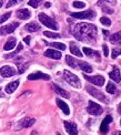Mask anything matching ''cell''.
Segmentation results:
<instances>
[{"instance_id":"cell-1","label":"cell","mask_w":121,"mask_h":135,"mask_svg":"<svg viewBox=\"0 0 121 135\" xmlns=\"http://www.w3.org/2000/svg\"><path fill=\"white\" fill-rule=\"evenodd\" d=\"M73 36L82 42H96L98 38V29L95 25L90 23H77L73 28Z\"/></svg>"},{"instance_id":"cell-2","label":"cell","mask_w":121,"mask_h":135,"mask_svg":"<svg viewBox=\"0 0 121 135\" xmlns=\"http://www.w3.org/2000/svg\"><path fill=\"white\" fill-rule=\"evenodd\" d=\"M63 79H65L66 82L70 84L71 86L76 88V89H80V88H81V82H80L79 78L76 74L71 73L70 71L63 70Z\"/></svg>"},{"instance_id":"cell-3","label":"cell","mask_w":121,"mask_h":135,"mask_svg":"<svg viewBox=\"0 0 121 135\" xmlns=\"http://www.w3.org/2000/svg\"><path fill=\"white\" fill-rule=\"evenodd\" d=\"M38 18H39L40 22H41L42 25H44L46 27H48L49 29H52V30H58L59 29V26H58V23H57V21L52 18H50V17L47 16L46 13H43V12L39 13Z\"/></svg>"},{"instance_id":"cell-4","label":"cell","mask_w":121,"mask_h":135,"mask_svg":"<svg viewBox=\"0 0 121 135\" xmlns=\"http://www.w3.org/2000/svg\"><path fill=\"white\" fill-rule=\"evenodd\" d=\"M86 90H87V92L89 94H91L93 98L98 99V100L101 101V102H103V103H108L107 97L102 92H100L98 89H95L93 86H91V85H87V86H86Z\"/></svg>"},{"instance_id":"cell-5","label":"cell","mask_w":121,"mask_h":135,"mask_svg":"<svg viewBox=\"0 0 121 135\" xmlns=\"http://www.w3.org/2000/svg\"><path fill=\"white\" fill-rule=\"evenodd\" d=\"M87 111H88V113H89V114L95 115V116H98V115H100V114L102 113L103 109H102V106H100L98 103L93 102V101H89Z\"/></svg>"},{"instance_id":"cell-6","label":"cell","mask_w":121,"mask_h":135,"mask_svg":"<svg viewBox=\"0 0 121 135\" xmlns=\"http://www.w3.org/2000/svg\"><path fill=\"white\" fill-rule=\"evenodd\" d=\"M71 17L76 19H93L96 17V12L93 10L81 11V12H72Z\"/></svg>"},{"instance_id":"cell-7","label":"cell","mask_w":121,"mask_h":135,"mask_svg":"<svg viewBox=\"0 0 121 135\" xmlns=\"http://www.w3.org/2000/svg\"><path fill=\"white\" fill-rule=\"evenodd\" d=\"M84 79L87 81H89L90 83H92L93 85L97 86H102L105 84V78L101 76V75H95V76H88L87 74H83Z\"/></svg>"},{"instance_id":"cell-8","label":"cell","mask_w":121,"mask_h":135,"mask_svg":"<svg viewBox=\"0 0 121 135\" xmlns=\"http://www.w3.org/2000/svg\"><path fill=\"white\" fill-rule=\"evenodd\" d=\"M16 70L14 69L12 66L10 65H3L0 68V75L3 76V78H10V76H14L16 74Z\"/></svg>"},{"instance_id":"cell-9","label":"cell","mask_w":121,"mask_h":135,"mask_svg":"<svg viewBox=\"0 0 121 135\" xmlns=\"http://www.w3.org/2000/svg\"><path fill=\"white\" fill-rule=\"evenodd\" d=\"M28 80L30 81H33V80H50V75L46 74L43 72H40V71H37V72H33L31 74L28 75Z\"/></svg>"},{"instance_id":"cell-10","label":"cell","mask_w":121,"mask_h":135,"mask_svg":"<svg viewBox=\"0 0 121 135\" xmlns=\"http://www.w3.org/2000/svg\"><path fill=\"white\" fill-rule=\"evenodd\" d=\"M112 122V116L111 115H107L105 117V120L102 121L101 125H100V133L102 135H106L109 131V124Z\"/></svg>"},{"instance_id":"cell-11","label":"cell","mask_w":121,"mask_h":135,"mask_svg":"<svg viewBox=\"0 0 121 135\" xmlns=\"http://www.w3.org/2000/svg\"><path fill=\"white\" fill-rule=\"evenodd\" d=\"M19 26L18 22H12V23H10V25H7V26H5V27H1V29H0V33H1L2 36L5 35H10V33H12L16 29H17V27Z\"/></svg>"},{"instance_id":"cell-12","label":"cell","mask_w":121,"mask_h":135,"mask_svg":"<svg viewBox=\"0 0 121 135\" xmlns=\"http://www.w3.org/2000/svg\"><path fill=\"white\" fill-rule=\"evenodd\" d=\"M65 128L69 135H78V130H77V125L72 122H63Z\"/></svg>"},{"instance_id":"cell-13","label":"cell","mask_w":121,"mask_h":135,"mask_svg":"<svg viewBox=\"0 0 121 135\" xmlns=\"http://www.w3.org/2000/svg\"><path fill=\"white\" fill-rule=\"evenodd\" d=\"M44 57L51 58V59H56V60H59V59H61L62 54L58 51V50L48 49V50H46V52H44Z\"/></svg>"},{"instance_id":"cell-14","label":"cell","mask_w":121,"mask_h":135,"mask_svg":"<svg viewBox=\"0 0 121 135\" xmlns=\"http://www.w3.org/2000/svg\"><path fill=\"white\" fill-rule=\"evenodd\" d=\"M34 122H36V120H34V119H31V117H25V119H22L21 121H19L18 127H19V128L30 127L31 125L34 124Z\"/></svg>"},{"instance_id":"cell-15","label":"cell","mask_w":121,"mask_h":135,"mask_svg":"<svg viewBox=\"0 0 121 135\" xmlns=\"http://www.w3.org/2000/svg\"><path fill=\"white\" fill-rule=\"evenodd\" d=\"M16 15H17V18H19L21 20H27V19H29L31 17L30 11L28 9H19L16 12Z\"/></svg>"},{"instance_id":"cell-16","label":"cell","mask_w":121,"mask_h":135,"mask_svg":"<svg viewBox=\"0 0 121 135\" xmlns=\"http://www.w3.org/2000/svg\"><path fill=\"white\" fill-rule=\"evenodd\" d=\"M109 76L111 78V80H113L114 82H120L121 81V74H120V70L118 69L117 66H113L112 71L109 73Z\"/></svg>"},{"instance_id":"cell-17","label":"cell","mask_w":121,"mask_h":135,"mask_svg":"<svg viewBox=\"0 0 121 135\" xmlns=\"http://www.w3.org/2000/svg\"><path fill=\"white\" fill-rule=\"evenodd\" d=\"M18 86H19V81H18V80L14 81V82H10L9 84H7V85H6L5 91H6V93L11 94V93H14V92L16 91Z\"/></svg>"},{"instance_id":"cell-18","label":"cell","mask_w":121,"mask_h":135,"mask_svg":"<svg viewBox=\"0 0 121 135\" xmlns=\"http://www.w3.org/2000/svg\"><path fill=\"white\" fill-rule=\"evenodd\" d=\"M56 102H57V104H58V106L60 108V110H61L66 115H69V114H70V110H69V106L67 105L66 102H63V101L60 100V99H57Z\"/></svg>"},{"instance_id":"cell-19","label":"cell","mask_w":121,"mask_h":135,"mask_svg":"<svg viewBox=\"0 0 121 135\" xmlns=\"http://www.w3.org/2000/svg\"><path fill=\"white\" fill-rule=\"evenodd\" d=\"M52 88H53V90H55V92H57L59 95H61L62 98H67V99H69L70 98V94H69L66 90H63V89H61L60 86H58L57 84H52Z\"/></svg>"},{"instance_id":"cell-20","label":"cell","mask_w":121,"mask_h":135,"mask_svg":"<svg viewBox=\"0 0 121 135\" xmlns=\"http://www.w3.org/2000/svg\"><path fill=\"white\" fill-rule=\"evenodd\" d=\"M110 41L113 44H117V46H121V30L113 33V35L110 37Z\"/></svg>"},{"instance_id":"cell-21","label":"cell","mask_w":121,"mask_h":135,"mask_svg":"<svg viewBox=\"0 0 121 135\" xmlns=\"http://www.w3.org/2000/svg\"><path fill=\"white\" fill-rule=\"evenodd\" d=\"M25 29L29 32H36V31L40 30V26L37 23V22H30V23L25 26Z\"/></svg>"},{"instance_id":"cell-22","label":"cell","mask_w":121,"mask_h":135,"mask_svg":"<svg viewBox=\"0 0 121 135\" xmlns=\"http://www.w3.org/2000/svg\"><path fill=\"white\" fill-rule=\"evenodd\" d=\"M83 53L87 55V57H90V58H93V57H97L98 59L100 58V54L98 51L96 50H92V49H89V48H83Z\"/></svg>"},{"instance_id":"cell-23","label":"cell","mask_w":121,"mask_h":135,"mask_svg":"<svg viewBox=\"0 0 121 135\" xmlns=\"http://www.w3.org/2000/svg\"><path fill=\"white\" fill-rule=\"evenodd\" d=\"M78 66H79L82 71H84L86 73H91V72H92L91 65L88 64L87 62H83V61H78Z\"/></svg>"},{"instance_id":"cell-24","label":"cell","mask_w":121,"mask_h":135,"mask_svg":"<svg viewBox=\"0 0 121 135\" xmlns=\"http://www.w3.org/2000/svg\"><path fill=\"white\" fill-rule=\"evenodd\" d=\"M16 44H17V40H16V39L15 38H10L9 40L6 42L3 49L6 50V51H9V50H12L16 47Z\"/></svg>"},{"instance_id":"cell-25","label":"cell","mask_w":121,"mask_h":135,"mask_svg":"<svg viewBox=\"0 0 121 135\" xmlns=\"http://www.w3.org/2000/svg\"><path fill=\"white\" fill-rule=\"evenodd\" d=\"M70 51H71L72 54L77 55V57H79V58L82 57L81 51H80V49L78 48V46H77V44L74 43V42H70Z\"/></svg>"},{"instance_id":"cell-26","label":"cell","mask_w":121,"mask_h":135,"mask_svg":"<svg viewBox=\"0 0 121 135\" xmlns=\"http://www.w3.org/2000/svg\"><path fill=\"white\" fill-rule=\"evenodd\" d=\"M66 62L69 66L73 68V69L78 68V61L76 59H73L72 57H70V55H66Z\"/></svg>"},{"instance_id":"cell-27","label":"cell","mask_w":121,"mask_h":135,"mask_svg":"<svg viewBox=\"0 0 121 135\" xmlns=\"http://www.w3.org/2000/svg\"><path fill=\"white\" fill-rule=\"evenodd\" d=\"M107 92L110 94H116V93H118V89L112 82H109L107 84Z\"/></svg>"},{"instance_id":"cell-28","label":"cell","mask_w":121,"mask_h":135,"mask_svg":"<svg viewBox=\"0 0 121 135\" xmlns=\"http://www.w3.org/2000/svg\"><path fill=\"white\" fill-rule=\"evenodd\" d=\"M43 35L47 38H51V39H59L61 36L59 33H55V32H50V31H44Z\"/></svg>"},{"instance_id":"cell-29","label":"cell","mask_w":121,"mask_h":135,"mask_svg":"<svg viewBox=\"0 0 121 135\" xmlns=\"http://www.w3.org/2000/svg\"><path fill=\"white\" fill-rule=\"evenodd\" d=\"M48 46L52 47V48H56V49H59V50H65L66 49V44L60 43V42H52V43H49Z\"/></svg>"},{"instance_id":"cell-30","label":"cell","mask_w":121,"mask_h":135,"mask_svg":"<svg viewBox=\"0 0 121 135\" xmlns=\"http://www.w3.org/2000/svg\"><path fill=\"white\" fill-rule=\"evenodd\" d=\"M40 2H41V0H29V1H28V4L31 6L32 8H37L40 4Z\"/></svg>"},{"instance_id":"cell-31","label":"cell","mask_w":121,"mask_h":135,"mask_svg":"<svg viewBox=\"0 0 121 135\" xmlns=\"http://www.w3.org/2000/svg\"><path fill=\"white\" fill-rule=\"evenodd\" d=\"M121 54V48H114L113 50H112V54H111V57L113 58V59H116L118 55H120Z\"/></svg>"},{"instance_id":"cell-32","label":"cell","mask_w":121,"mask_h":135,"mask_svg":"<svg viewBox=\"0 0 121 135\" xmlns=\"http://www.w3.org/2000/svg\"><path fill=\"white\" fill-rule=\"evenodd\" d=\"M20 2H22V0H9V2L7 3V6H6V7H7V8L14 7V6L18 4V3H20Z\"/></svg>"},{"instance_id":"cell-33","label":"cell","mask_w":121,"mask_h":135,"mask_svg":"<svg viewBox=\"0 0 121 135\" xmlns=\"http://www.w3.org/2000/svg\"><path fill=\"white\" fill-rule=\"evenodd\" d=\"M10 16H11V12H7V13L2 15L1 17H0V23H3L5 21H7L10 18Z\"/></svg>"},{"instance_id":"cell-34","label":"cell","mask_w":121,"mask_h":135,"mask_svg":"<svg viewBox=\"0 0 121 135\" xmlns=\"http://www.w3.org/2000/svg\"><path fill=\"white\" fill-rule=\"evenodd\" d=\"M105 3L116 4V0H99V1H98V4H99V6H103Z\"/></svg>"},{"instance_id":"cell-35","label":"cell","mask_w":121,"mask_h":135,"mask_svg":"<svg viewBox=\"0 0 121 135\" xmlns=\"http://www.w3.org/2000/svg\"><path fill=\"white\" fill-rule=\"evenodd\" d=\"M100 22L105 26H110L111 25V20L109 18H107V17H102V18L100 19Z\"/></svg>"},{"instance_id":"cell-36","label":"cell","mask_w":121,"mask_h":135,"mask_svg":"<svg viewBox=\"0 0 121 135\" xmlns=\"http://www.w3.org/2000/svg\"><path fill=\"white\" fill-rule=\"evenodd\" d=\"M72 6H73L74 8H78V9H81V8H84L86 7L84 2H81V1H74L72 3Z\"/></svg>"},{"instance_id":"cell-37","label":"cell","mask_w":121,"mask_h":135,"mask_svg":"<svg viewBox=\"0 0 121 135\" xmlns=\"http://www.w3.org/2000/svg\"><path fill=\"white\" fill-rule=\"evenodd\" d=\"M21 49H22V44H21V43H19V46H18V48H17V50H16V51H15L14 53H11V54H8V55H6V58H11V57H14V55H16L17 53H18V52L20 51Z\"/></svg>"},{"instance_id":"cell-38","label":"cell","mask_w":121,"mask_h":135,"mask_svg":"<svg viewBox=\"0 0 121 135\" xmlns=\"http://www.w3.org/2000/svg\"><path fill=\"white\" fill-rule=\"evenodd\" d=\"M102 10L105 11L106 13H113V10L110 9L109 7H107V6H102Z\"/></svg>"},{"instance_id":"cell-39","label":"cell","mask_w":121,"mask_h":135,"mask_svg":"<svg viewBox=\"0 0 121 135\" xmlns=\"http://www.w3.org/2000/svg\"><path fill=\"white\" fill-rule=\"evenodd\" d=\"M102 48H103V55H105V57H108V55H109L108 46H107V44H102Z\"/></svg>"},{"instance_id":"cell-40","label":"cell","mask_w":121,"mask_h":135,"mask_svg":"<svg viewBox=\"0 0 121 135\" xmlns=\"http://www.w3.org/2000/svg\"><path fill=\"white\" fill-rule=\"evenodd\" d=\"M28 65H29V63H26L24 66L20 65V66H19V71H18V72H19V73H24V72H25V70L28 68Z\"/></svg>"},{"instance_id":"cell-41","label":"cell","mask_w":121,"mask_h":135,"mask_svg":"<svg viewBox=\"0 0 121 135\" xmlns=\"http://www.w3.org/2000/svg\"><path fill=\"white\" fill-rule=\"evenodd\" d=\"M24 41H25L26 43L29 44V43H30V37H27V38H25V39H24Z\"/></svg>"},{"instance_id":"cell-42","label":"cell","mask_w":121,"mask_h":135,"mask_svg":"<svg viewBox=\"0 0 121 135\" xmlns=\"http://www.w3.org/2000/svg\"><path fill=\"white\" fill-rule=\"evenodd\" d=\"M102 32H103V35H106V36H105V37H106V38H107V37H108V35H109V32H108V31H107V30H103V31H102Z\"/></svg>"},{"instance_id":"cell-43","label":"cell","mask_w":121,"mask_h":135,"mask_svg":"<svg viewBox=\"0 0 121 135\" xmlns=\"http://www.w3.org/2000/svg\"><path fill=\"white\" fill-rule=\"evenodd\" d=\"M118 112H119V114L121 115V103L119 104V108H118Z\"/></svg>"},{"instance_id":"cell-44","label":"cell","mask_w":121,"mask_h":135,"mask_svg":"<svg viewBox=\"0 0 121 135\" xmlns=\"http://www.w3.org/2000/svg\"><path fill=\"white\" fill-rule=\"evenodd\" d=\"M3 6V0H0V8Z\"/></svg>"},{"instance_id":"cell-45","label":"cell","mask_w":121,"mask_h":135,"mask_svg":"<svg viewBox=\"0 0 121 135\" xmlns=\"http://www.w3.org/2000/svg\"><path fill=\"white\" fill-rule=\"evenodd\" d=\"M44 6H46V7H47V8H49V7H50V6H51V4H50L49 2H47V3H46Z\"/></svg>"},{"instance_id":"cell-46","label":"cell","mask_w":121,"mask_h":135,"mask_svg":"<svg viewBox=\"0 0 121 135\" xmlns=\"http://www.w3.org/2000/svg\"><path fill=\"white\" fill-rule=\"evenodd\" d=\"M116 135H121V131H118V132H116Z\"/></svg>"},{"instance_id":"cell-47","label":"cell","mask_w":121,"mask_h":135,"mask_svg":"<svg viewBox=\"0 0 121 135\" xmlns=\"http://www.w3.org/2000/svg\"><path fill=\"white\" fill-rule=\"evenodd\" d=\"M3 97V94H1V93H0V98H2Z\"/></svg>"},{"instance_id":"cell-48","label":"cell","mask_w":121,"mask_h":135,"mask_svg":"<svg viewBox=\"0 0 121 135\" xmlns=\"http://www.w3.org/2000/svg\"><path fill=\"white\" fill-rule=\"evenodd\" d=\"M57 135H61V134L60 133H57Z\"/></svg>"},{"instance_id":"cell-49","label":"cell","mask_w":121,"mask_h":135,"mask_svg":"<svg viewBox=\"0 0 121 135\" xmlns=\"http://www.w3.org/2000/svg\"><path fill=\"white\" fill-rule=\"evenodd\" d=\"M120 124H121V121H120Z\"/></svg>"}]
</instances>
